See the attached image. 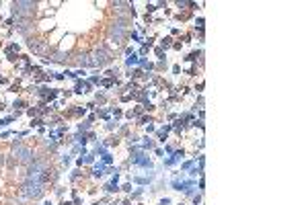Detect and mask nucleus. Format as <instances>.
Returning a JSON list of instances; mask_svg holds the SVG:
<instances>
[{
	"instance_id": "f257e3e1",
	"label": "nucleus",
	"mask_w": 308,
	"mask_h": 205,
	"mask_svg": "<svg viewBox=\"0 0 308 205\" xmlns=\"http://www.w3.org/2000/svg\"><path fill=\"white\" fill-rule=\"evenodd\" d=\"M201 55V51H193V54H189V58H187V62H195L197 58Z\"/></svg>"
},
{
	"instance_id": "f03ea898",
	"label": "nucleus",
	"mask_w": 308,
	"mask_h": 205,
	"mask_svg": "<svg viewBox=\"0 0 308 205\" xmlns=\"http://www.w3.org/2000/svg\"><path fill=\"white\" fill-rule=\"evenodd\" d=\"M170 41H173L170 37H164V39H162V45H164V47H166V45H170Z\"/></svg>"
}]
</instances>
